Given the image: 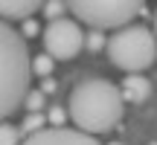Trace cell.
<instances>
[{"label": "cell", "instance_id": "6da1fadb", "mask_svg": "<svg viewBox=\"0 0 157 145\" xmlns=\"http://www.w3.org/2000/svg\"><path fill=\"white\" fill-rule=\"evenodd\" d=\"M122 110H125V99L119 87L108 78H87V81L76 84L67 105V116L76 122V128L93 136L111 134L122 119Z\"/></svg>", "mask_w": 157, "mask_h": 145}, {"label": "cell", "instance_id": "7a4b0ae2", "mask_svg": "<svg viewBox=\"0 0 157 145\" xmlns=\"http://www.w3.org/2000/svg\"><path fill=\"white\" fill-rule=\"evenodd\" d=\"M26 38L0 17V122L9 119L23 105V96L32 81Z\"/></svg>", "mask_w": 157, "mask_h": 145}, {"label": "cell", "instance_id": "3957f363", "mask_svg": "<svg viewBox=\"0 0 157 145\" xmlns=\"http://www.w3.org/2000/svg\"><path fill=\"white\" fill-rule=\"evenodd\" d=\"M108 61L122 72H143L157 61V38L143 23H125L105 41Z\"/></svg>", "mask_w": 157, "mask_h": 145}, {"label": "cell", "instance_id": "277c9868", "mask_svg": "<svg viewBox=\"0 0 157 145\" xmlns=\"http://www.w3.org/2000/svg\"><path fill=\"white\" fill-rule=\"evenodd\" d=\"M67 12L90 29H119L143 12L146 0H64Z\"/></svg>", "mask_w": 157, "mask_h": 145}, {"label": "cell", "instance_id": "5b68a950", "mask_svg": "<svg viewBox=\"0 0 157 145\" xmlns=\"http://www.w3.org/2000/svg\"><path fill=\"white\" fill-rule=\"evenodd\" d=\"M41 41H44V50L50 58L70 61L84 50V29L76 17H56L44 26Z\"/></svg>", "mask_w": 157, "mask_h": 145}, {"label": "cell", "instance_id": "8992f818", "mask_svg": "<svg viewBox=\"0 0 157 145\" xmlns=\"http://www.w3.org/2000/svg\"><path fill=\"white\" fill-rule=\"evenodd\" d=\"M17 145H102V142L93 134H87V131L50 125V128H38L35 134H26Z\"/></svg>", "mask_w": 157, "mask_h": 145}, {"label": "cell", "instance_id": "52a82bcc", "mask_svg": "<svg viewBox=\"0 0 157 145\" xmlns=\"http://www.w3.org/2000/svg\"><path fill=\"white\" fill-rule=\"evenodd\" d=\"M119 93H122L125 102L140 105V102H146L148 96H151V81H148L143 72H125L122 84H119Z\"/></svg>", "mask_w": 157, "mask_h": 145}, {"label": "cell", "instance_id": "ba28073f", "mask_svg": "<svg viewBox=\"0 0 157 145\" xmlns=\"http://www.w3.org/2000/svg\"><path fill=\"white\" fill-rule=\"evenodd\" d=\"M44 0H0V17L3 20H23L41 9Z\"/></svg>", "mask_w": 157, "mask_h": 145}, {"label": "cell", "instance_id": "9c48e42d", "mask_svg": "<svg viewBox=\"0 0 157 145\" xmlns=\"http://www.w3.org/2000/svg\"><path fill=\"white\" fill-rule=\"evenodd\" d=\"M44 105H47V93H44V90H32V87H29L26 90V96H23V110H26V113H41V110H44Z\"/></svg>", "mask_w": 157, "mask_h": 145}, {"label": "cell", "instance_id": "30bf717a", "mask_svg": "<svg viewBox=\"0 0 157 145\" xmlns=\"http://www.w3.org/2000/svg\"><path fill=\"white\" fill-rule=\"evenodd\" d=\"M44 125H47V113L44 110H41V113H26L17 131H21V136H26V134H35L38 128H44Z\"/></svg>", "mask_w": 157, "mask_h": 145}, {"label": "cell", "instance_id": "8fae6325", "mask_svg": "<svg viewBox=\"0 0 157 145\" xmlns=\"http://www.w3.org/2000/svg\"><path fill=\"white\" fill-rule=\"evenodd\" d=\"M38 12L47 17V20H56V17H64V12H67V3H64V0H44Z\"/></svg>", "mask_w": 157, "mask_h": 145}, {"label": "cell", "instance_id": "7c38bea8", "mask_svg": "<svg viewBox=\"0 0 157 145\" xmlns=\"http://www.w3.org/2000/svg\"><path fill=\"white\" fill-rule=\"evenodd\" d=\"M105 41H108L105 29H90V32L84 35V46H87L90 52H102L105 50Z\"/></svg>", "mask_w": 157, "mask_h": 145}, {"label": "cell", "instance_id": "4fadbf2b", "mask_svg": "<svg viewBox=\"0 0 157 145\" xmlns=\"http://www.w3.org/2000/svg\"><path fill=\"white\" fill-rule=\"evenodd\" d=\"M52 61H56V58H50L47 52H44V55H35L32 61H29V67H32V76H41V78L50 76V72H52Z\"/></svg>", "mask_w": 157, "mask_h": 145}, {"label": "cell", "instance_id": "5bb4252c", "mask_svg": "<svg viewBox=\"0 0 157 145\" xmlns=\"http://www.w3.org/2000/svg\"><path fill=\"white\" fill-rule=\"evenodd\" d=\"M17 142H21V131L3 119L0 122V145H17Z\"/></svg>", "mask_w": 157, "mask_h": 145}, {"label": "cell", "instance_id": "9a60e30c", "mask_svg": "<svg viewBox=\"0 0 157 145\" xmlns=\"http://www.w3.org/2000/svg\"><path fill=\"white\" fill-rule=\"evenodd\" d=\"M47 122H50V125H56V128H58V125H64V122H67V110H64L61 105L50 107V113H47Z\"/></svg>", "mask_w": 157, "mask_h": 145}, {"label": "cell", "instance_id": "2e32d148", "mask_svg": "<svg viewBox=\"0 0 157 145\" xmlns=\"http://www.w3.org/2000/svg\"><path fill=\"white\" fill-rule=\"evenodd\" d=\"M23 38H32V35H38V20H32V17H23V29H21Z\"/></svg>", "mask_w": 157, "mask_h": 145}, {"label": "cell", "instance_id": "e0dca14e", "mask_svg": "<svg viewBox=\"0 0 157 145\" xmlns=\"http://www.w3.org/2000/svg\"><path fill=\"white\" fill-rule=\"evenodd\" d=\"M41 90H44L47 96H50V93H56V81H52L50 76H44V84H41Z\"/></svg>", "mask_w": 157, "mask_h": 145}, {"label": "cell", "instance_id": "ac0fdd59", "mask_svg": "<svg viewBox=\"0 0 157 145\" xmlns=\"http://www.w3.org/2000/svg\"><path fill=\"white\" fill-rule=\"evenodd\" d=\"M154 38H157V12H154Z\"/></svg>", "mask_w": 157, "mask_h": 145}, {"label": "cell", "instance_id": "d6986e66", "mask_svg": "<svg viewBox=\"0 0 157 145\" xmlns=\"http://www.w3.org/2000/svg\"><path fill=\"white\" fill-rule=\"evenodd\" d=\"M108 145H119V142H108Z\"/></svg>", "mask_w": 157, "mask_h": 145}, {"label": "cell", "instance_id": "ffe728a7", "mask_svg": "<svg viewBox=\"0 0 157 145\" xmlns=\"http://www.w3.org/2000/svg\"><path fill=\"white\" fill-rule=\"evenodd\" d=\"M151 145H157V142H151Z\"/></svg>", "mask_w": 157, "mask_h": 145}]
</instances>
